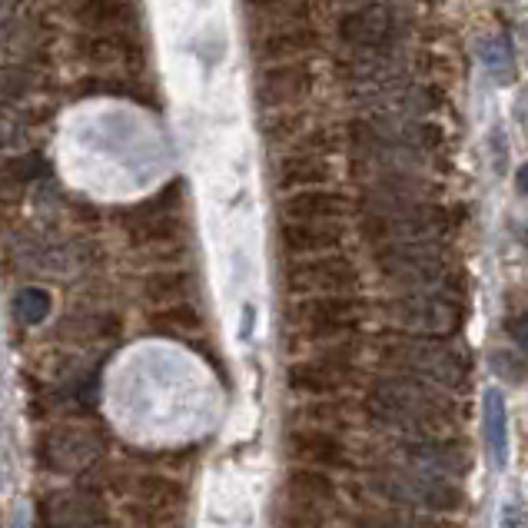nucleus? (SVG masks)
<instances>
[{
    "label": "nucleus",
    "instance_id": "nucleus-1",
    "mask_svg": "<svg viewBox=\"0 0 528 528\" xmlns=\"http://www.w3.org/2000/svg\"><path fill=\"white\" fill-rule=\"evenodd\" d=\"M362 419L382 432L396 436H426V432H449L462 419V406L452 392L402 372H379L362 392Z\"/></svg>",
    "mask_w": 528,
    "mask_h": 528
},
{
    "label": "nucleus",
    "instance_id": "nucleus-2",
    "mask_svg": "<svg viewBox=\"0 0 528 528\" xmlns=\"http://www.w3.org/2000/svg\"><path fill=\"white\" fill-rule=\"evenodd\" d=\"M382 372H402V376L422 379L442 392H469L472 386V356L445 336H416L389 329L379 336L376 346Z\"/></svg>",
    "mask_w": 528,
    "mask_h": 528
},
{
    "label": "nucleus",
    "instance_id": "nucleus-3",
    "mask_svg": "<svg viewBox=\"0 0 528 528\" xmlns=\"http://www.w3.org/2000/svg\"><path fill=\"white\" fill-rule=\"evenodd\" d=\"M362 485L379 502H389L406 512L455 515L465 509V492L455 479L416 469L406 462H372L362 469Z\"/></svg>",
    "mask_w": 528,
    "mask_h": 528
},
{
    "label": "nucleus",
    "instance_id": "nucleus-4",
    "mask_svg": "<svg viewBox=\"0 0 528 528\" xmlns=\"http://www.w3.org/2000/svg\"><path fill=\"white\" fill-rule=\"evenodd\" d=\"M372 266L399 293H452L459 289V269L442 240L386 243L372 250Z\"/></svg>",
    "mask_w": 528,
    "mask_h": 528
},
{
    "label": "nucleus",
    "instance_id": "nucleus-5",
    "mask_svg": "<svg viewBox=\"0 0 528 528\" xmlns=\"http://www.w3.org/2000/svg\"><path fill=\"white\" fill-rule=\"evenodd\" d=\"M459 226V213L445 203H409L389 206V210H362L359 233L372 250L386 243H409V240H442Z\"/></svg>",
    "mask_w": 528,
    "mask_h": 528
},
{
    "label": "nucleus",
    "instance_id": "nucleus-6",
    "mask_svg": "<svg viewBox=\"0 0 528 528\" xmlns=\"http://www.w3.org/2000/svg\"><path fill=\"white\" fill-rule=\"evenodd\" d=\"M389 329L416 336H455L465 323V306L452 293H396L382 303Z\"/></svg>",
    "mask_w": 528,
    "mask_h": 528
},
{
    "label": "nucleus",
    "instance_id": "nucleus-7",
    "mask_svg": "<svg viewBox=\"0 0 528 528\" xmlns=\"http://www.w3.org/2000/svg\"><path fill=\"white\" fill-rule=\"evenodd\" d=\"M369 319V303L356 293H326L303 296L293 306V323L309 343H333V339L356 336Z\"/></svg>",
    "mask_w": 528,
    "mask_h": 528
},
{
    "label": "nucleus",
    "instance_id": "nucleus-8",
    "mask_svg": "<svg viewBox=\"0 0 528 528\" xmlns=\"http://www.w3.org/2000/svg\"><path fill=\"white\" fill-rule=\"evenodd\" d=\"M180 203H183V183L176 180L170 186L153 196V200L130 206L123 213V230H127L133 246H167L176 243V236L183 233V216H180Z\"/></svg>",
    "mask_w": 528,
    "mask_h": 528
},
{
    "label": "nucleus",
    "instance_id": "nucleus-9",
    "mask_svg": "<svg viewBox=\"0 0 528 528\" xmlns=\"http://www.w3.org/2000/svg\"><path fill=\"white\" fill-rule=\"evenodd\" d=\"M362 283L359 266L343 253L303 256L286 266V289L296 296H326V293H356Z\"/></svg>",
    "mask_w": 528,
    "mask_h": 528
},
{
    "label": "nucleus",
    "instance_id": "nucleus-10",
    "mask_svg": "<svg viewBox=\"0 0 528 528\" xmlns=\"http://www.w3.org/2000/svg\"><path fill=\"white\" fill-rule=\"evenodd\" d=\"M392 449L406 465L445 475L459 482L462 475L472 472V449L462 439L445 436V432H426V436H396Z\"/></svg>",
    "mask_w": 528,
    "mask_h": 528
},
{
    "label": "nucleus",
    "instance_id": "nucleus-11",
    "mask_svg": "<svg viewBox=\"0 0 528 528\" xmlns=\"http://www.w3.org/2000/svg\"><path fill=\"white\" fill-rule=\"evenodd\" d=\"M103 455V439L87 426H50L37 442V462L47 472L57 475H74L93 469Z\"/></svg>",
    "mask_w": 528,
    "mask_h": 528
},
{
    "label": "nucleus",
    "instance_id": "nucleus-12",
    "mask_svg": "<svg viewBox=\"0 0 528 528\" xmlns=\"http://www.w3.org/2000/svg\"><path fill=\"white\" fill-rule=\"evenodd\" d=\"M286 455L293 465H306V469H323V472H339L352 465L349 445L343 442V436L329 429H316V426H303V429L289 432Z\"/></svg>",
    "mask_w": 528,
    "mask_h": 528
},
{
    "label": "nucleus",
    "instance_id": "nucleus-13",
    "mask_svg": "<svg viewBox=\"0 0 528 528\" xmlns=\"http://www.w3.org/2000/svg\"><path fill=\"white\" fill-rule=\"evenodd\" d=\"M316 74L309 60H289V64H269L256 77V100L266 110L293 107L303 97L313 93Z\"/></svg>",
    "mask_w": 528,
    "mask_h": 528
},
{
    "label": "nucleus",
    "instance_id": "nucleus-14",
    "mask_svg": "<svg viewBox=\"0 0 528 528\" xmlns=\"http://www.w3.org/2000/svg\"><path fill=\"white\" fill-rule=\"evenodd\" d=\"M359 369L356 366H343V362H329L323 356H309L299 359L286 369V386L296 392V396H309V399H326V396H343V392L356 382Z\"/></svg>",
    "mask_w": 528,
    "mask_h": 528
},
{
    "label": "nucleus",
    "instance_id": "nucleus-15",
    "mask_svg": "<svg viewBox=\"0 0 528 528\" xmlns=\"http://www.w3.org/2000/svg\"><path fill=\"white\" fill-rule=\"evenodd\" d=\"M319 47V30L309 20H293V24H266L253 37V57L263 64H289Z\"/></svg>",
    "mask_w": 528,
    "mask_h": 528
},
{
    "label": "nucleus",
    "instance_id": "nucleus-16",
    "mask_svg": "<svg viewBox=\"0 0 528 528\" xmlns=\"http://www.w3.org/2000/svg\"><path fill=\"white\" fill-rule=\"evenodd\" d=\"M44 528H87L107 519V505L93 489L47 492L37 505Z\"/></svg>",
    "mask_w": 528,
    "mask_h": 528
},
{
    "label": "nucleus",
    "instance_id": "nucleus-17",
    "mask_svg": "<svg viewBox=\"0 0 528 528\" xmlns=\"http://www.w3.org/2000/svg\"><path fill=\"white\" fill-rule=\"evenodd\" d=\"M392 30H396V20H392V10L386 4L352 7L336 20L339 40L352 50H386Z\"/></svg>",
    "mask_w": 528,
    "mask_h": 528
},
{
    "label": "nucleus",
    "instance_id": "nucleus-18",
    "mask_svg": "<svg viewBox=\"0 0 528 528\" xmlns=\"http://www.w3.org/2000/svg\"><path fill=\"white\" fill-rule=\"evenodd\" d=\"M439 186L432 180L412 173H382L379 180L362 186V210H389V206H409V203H429L436 200Z\"/></svg>",
    "mask_w": 528,
    "mask_h": 528
},
{
    "label": "nucleus",
    "instance_id": "nucleus-19",
    "mask_svg": "<svg viewBox=\"0 0 528 528\" xmlns=\"http://www.w3.org/2000/svg\"><path fill=\"white\" fill-rule=\"evenodd\" d=\"M346 240V226L343 220H283L279 223V246L303 260V256H323V253H336Z\"/></svg>",
    "mask_w": 528,
    "mask_h": 528
},
{
    "label": "nucleus",
    "instance_id": "nucleus-20",
    "mask_svg": "<svg viewBox=\"0 0 528 528\" xmlns=\"http://www.w3.org/2000/svg\"><path fill=\"white\" fill-rule=\"evenodd\" d=\"M349 200L346 193L329 190V186H313V190H296L279 203V216L283 220H346Z\"/></svg>",
    "mask_w": 528,
    "mask_h": 528
},
{
    "label": "nucleus",
    "instance_id": "nucleus-21",
    "mask_svg": "<svg viewBox=\"0 0 528 528\" xmlns=\"http://www.w3.org/2000/svg\"><path fill=\"white\" fill-rule=\"evenodd\" d=\"M77 54L97 67L140 64V47L127 30H84L77 37Z\"/></svg>",
    "mask_w": 528,
    "mask_h": 528
},
{
    "label": "nucleus",
    "instance_id": "nucleus-22",
    "mask_svg": "<svg viewBox=\"0 0 528 528\" xmlns=\"http://www.w3.org/2000/svg\"><path fill=\"white\" fill-rule=\"evenodd\" d=\"M329 180H333V163L326 157H313V153H289L286 160L276 163V173H273L276 190H286V193L329 186Z\"/></svg>",
    "mask_w": 528,
    "mask_h": 528
},
{
    "label": "nucleus",
    "instance_id": "nucleus-23",
    "mask_svg": "<svg viewBox=\"0 0 528 528\" xmlns=\"http://www.w3.org/2000/svg\"><path fill=\"white\" fill-rule=\"evenodd\" d=\"M286 499H303L316 505H329L339 509V482L333 479V472L323 469H306V465H293L283 482Z\"/></svg>",
    "mask_w": 528,
    "mask_h": 528
},
{
    "label": "nucleus",
    "instance_id": "nucleus-24",
    "mask_svg": "<svg viewBox=\"0 0 528 528\" xmlns=\"http://www.w3.org/2000/svg\"><path fill=\"white\" fill-rule=\"evenodd\" d=\"M482 426H485V442H489L495 469H505L509 465V406H505L502 389H485Z\"/></svg>",
    "mask_w": 528,
    "mask_h": 528
},
{
    "label": "nucleus",
    "instance_id": "nucleus-25",
    "mask_svg": "<svg viewBox=\"0 0 528 528\" xmlns=\"http://www.w3.org/2000/svg\"><path fill=\"white\" fill-rule=\"evenodd\" d=\"M130 495H133V502L150 505V509L173 512L176 505H183L186 489H183V482L170 479V475L143 472V475H137V479L130 482Z\"/></svg>",
    "mask_w": 528,
    "mask_h": 528
},
{
    "label": "nucleus",
    "instance_id": "nucleus-26",
    "mask_svg": "<svg viewBox=\"0 0 528 528\" xmlns=\"http://www.w3.org/2000/svg\"><path fill=\"white\" fill-rule=\"evenodd\" d=\"M74 17L84 30H127L133 14L127 0H77Z\"/></svg>",
    "mask_w": 528,
    "mask_h": 528
},
{
    "label": "nucleus",
    "instance_id": "nucleus-27",
    "mask_svg": "<svg viewBox=\"0 0 528 528\" xmlns=\"http://www.w3.org/2000/svg\"><path fill=\"white\" fill-rule=\"evenodd\" d=\"M193 293V276L186 269H157L143 279V296L150 306H173L186 303V296Z\"/></svg>",
    "mask_w": 528,
    "mask_h": 528
},
{
    "label": "nucleus",
    "instance_id": "nucleus-28",
    "mask_svg": "<svg viewBox=\"0 0 528 528\" xmlns=\"http://www.w3.org/2000/svg\"><path fill=\"white\" fill-rule=\"evenodd\" d=\"M150 333L157 336H186V333H200L203 329V316L193 303H173V306H160L150 313Z\"/></svg>",
    "mask_w": 528,
    "mask_h": 528
},
{
    "label": "nucleus",
    "instance_id": "nucleus-29",
    "mask_svg": "<svg viewBox=\"0 0 528 528\" xmlns=\"http://www.w3.org/2000/svg\"><path fill=\"white\" fill-rule=\"evenodd\" d=\"M309 426L316 429H329V432H339V429H349L352 426V416H349V402L343 396H326V399H313L309 406L299 409Z\"/></svg>",
    "mask_w": 528,
    "mask_h": 528
},
{
    "label": "nucleus",
    "instance_id": "nucleus-30",
    "mask_svg": "<svg viewBox=\"0 0 528 528\" xmlns=\"http://www.w3.org/2000/svg\"><path fill=\"white\" fill-rule=\"evenodd\" d=\"M283 525L286 528H329L333 525V509L329 505L286 499L283 495Z\"/></svg>",
    "mask_w": 528,
    "mask_h": 528
},
{
    "label": "nucleus",
    "instance_id": "nucleus-31",
    "mask_svg": "<svg viewBox=\"0 0 528 528\" xmlns=\"http://www.w3.org/2000/svg\"><path fill=\"white\" fill-rule=\"evenodd\" d=\"M50 309H54V299L44 286H24L14 296V316L24 326H40L50 316Z\"/></svg>",
    "mask_w": 528,
    "mask_h": 528
},
{
    "label": "nucleus",
    "instance_id": "nucleus-32",
    "mask_svg": "<svg viewBox=\"0 0 528 528\" xmlns=\"http://www.w3.org/2000/svg\"><path fill=\"white\" fill-rule=\"evenodd\" d=\"M479 60L482 67L489 70V77H495L499 84H509L515 77V60H512V47L505 37H489L479 47Z\"/></svg>",
    "mask_w": 528,
    "mask_h": 528
},
{
    "label": "nucleus",
    "instance_id": "nucleus-33",
    "mask_svg": "<svg viewBox=\"0 0 528 528\" xmlns=\"http://www.w3.org/2000/svg\"><path fill=\"white\" fill-rule=\"evenodd\" d=\"M60 329L74 339H110L120 333V319L117 316H77V319H67Z\"/></svg>",
    "mask_w": 528,
    "mask_h": 528
},
{
    "label": "nucleus",
    "instance_id": "nucleus-34",
    "mask_svg": "<svg viewBox=\"0 0 528 528\" xmlns=\"http://www.w3.org/2000/svg\"><path fill=\"white\" fill-rule=\"evenodd\" d=\"M352 528H449L439 519H429V515H382V512H366L359 515Z\"/></svg>",
    "mask_w": 528,
    "mask_h": 528
},
{
    "label": "nucleus",
    "instance_id": "nucleus-35",
    "mask_svg": "<svg viewBox=\"0 0 528 528\" xmlns=\"http://www.w3.org/2000/svg\"><path fill=\"white\" fill-rule=\"evenodd\" d=\"M30 87V77L17 67H0V97H17Z\"/></svg>",
    "mask_w": 528,
    "mask_h": 528
},
{
    "label": "nucleus",
    "instance_id": "nucleus-36",
    "mask_svg": "<svg viewBox=\"0 0 528 528\" xmlns=\"http://www.w3.org/2000/svg\"><path fill=\"white\" fill-rule=\"evenodd\" d=\"M505 333L512 336V343L519 346L522 352H528V309L525 313H515L505 319Z\"/></svg>",
    "mask_w": 528,
    "mask_h": 528
},
{
    "label": "nucleus",
    "instance_id": "nucleus-37",
    "mask_svg": "<svg viewBox=\"0 0 528 528\" xmlns=\"http://www.w3.org/2000/svg\"><path fill=\"white\" fill-rule=\"evenodd\" d=\"M502 528H528V512L505 509V512H502Z\"/></svg>",
    "mask_w": 528,
    "mask_h": 528
},
{
    "label": "nucleus",
    "instance_id": "nucleus-38",
    "mask_svg": "<svg viewBox=\"0 0 528 528\" xmlns=\"http://www.w3.org/2000/svg\"><path fill=\"white\" fill-rule=\"evenodd\" d=\"M283 4H296V0H246V7H253V10H273Z\"/></svg>",
    "mask_w": 528,
    "mask_h": 528
},
{
    "label": "nucleus",
    "instance_id": "nucleus-39",
    "mask_svg": "<svg viewBox=\"0 0 528 528\" xmlns=\"http://www.w3.org/2000/svg\"><path fill=\"white\" fill-rule=\"evenodd\" d=\"M515 186H519L522 196H528V163H522L519 173H515Z\"/></svg>",
    "mask_w": 528,
    "mask_h": 528
},
{
    "label": "nucleus",
    "instance_id": "nucleus-40",
    "mask_svg": "<svg viewBox=\"0 0 528 528\" xmlns=\"http://www.w3.org/2000/svg\"><path fill=\"white\" fill-rule=\"evenodd\" d=\"M10 528H30V522H27V509H17V512H14V522H10Z\"/></svg>",
    "mask_w": 528,
    "mask_h": 528
},
{
    "label": "nucleus",
    "instance_id": "nucleus-41",
    "mask_svg": "<svg viewBox=\"0 0 528 528\" xmlns=\"http://www.w3.org/2000/svg\"><path fill=\"white\" fill-rule=\"evenodd\" d=\"M0 123H4V110H0ZM7 137H4V127H0V143H4Z\"/></svg>",
    "mask_w": 528,
    "mask_h": 528
},
{
    "label": "nucleus",
    "instance_id": "nucleus-42",
    "mask_svg": "<svg viewBox=\"0 0 528 528\" xmlns=\"http://www.w3.org/2000/svg\"><path fill=\"white\" fill-rule=\"evenodd\" d=\"M0 4H17V0H0Z\"/></svg>",
    "mask_w": 528,
    "mask_h": 528
}]
</instances>
